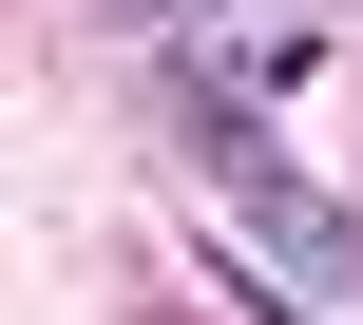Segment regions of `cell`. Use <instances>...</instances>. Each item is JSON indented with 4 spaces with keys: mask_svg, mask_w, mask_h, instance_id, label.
Listing matches in <instances>:
<instances>
[{
    "mask_svg": "<svg viewBox=\"0 0 363 325\" xmlns=\"http://www.w3.org/2000/svg\"><path fill=\"white\" fill-rule=\"evenodd\" d=\"M172 172H191V211L268 268V307H287V325H363V211L306 172V153H268L249 96H172Z\"/></svg>",
    "mask_w": 363,
    "mask_h": 325,
    "instance_id": "6da1fadb",
    "label": "cell"
}]
</instances>
